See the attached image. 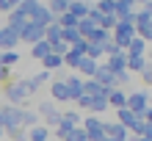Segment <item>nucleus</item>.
<instances>
[{
    "label": "nucleus",
    "mask_w": 152,
    "mask_h": 141,
    "mask_svg": "<svg viewBox=\"0 0 152 141\" xmlns=\"http://www.w3.org/2000/svg\"><path fill=\"white\" fill-rule=\"evenodd\" d=\"M42 64H44V69H47V72H53V69H61V66H64V58L56 56V53H50V56L44 58Z\"/></svg>",
    "instance_id": "obj_18"
},
{
    "label": "nucleus",
    "mask_w": 152,
    "mask_h": 141,
    "mask_svg": "<svg viewBox=\"0 0 152 141\" xmlns=\"http://www.w3.org/2000/svg\"><path fill=\"white\" fill-rule=\"evenodd\" d=\"M47 8L53 11V17H56V20H58L61 14H66V11H69V3H66V0H53V3H50Z\"/></svg>",
    "instance_id": "obj_21"
},
{
    "label": "nucleus",
    "mask_w": 152,
    "mask_h": 141,
    "mask_svg": "<svg viewBox=\"0 0 152 141\" xmlns=\"http://www.w3.org/2000/svg\"><path fill=\"white\" fill-rule=\"evenodd\" d=\"M58 25H61V28H64V31H69V28H77V25H80V20H77V17L75 14H61L58 17Z\"/></svg>",
    "instance_id": "obj_20"
},
{
    "label": "nucleus",
    "mask_w": 152,
    "mask_h": 141,
    "mask_svg": "<svg viewBox=\"0 0 152 141\" xmlns=\"http://www.w3.org/2000/svg\"><path fill=\"white\" fill-rule=\"evenodd\" d=\"M144 119H147V122H149V125H152V105H149V111L144 113Z\"/></svg>",
    "instance_id": "obj_35"
},
{
    "label": "nucleus",
    "mask_w": 152,
    "mask_h": 141,
    "mask_svg": "<svg viewBox=\"0 0 152 141\" xmlns=\"http://www.w3.org/2000/svg\"><path fill=\"white\" fill-rule=\"evenodd\" d=\"M144 50H147L144 39H133V45L127 47V56H144Z\"/></svg>",
    "instance_id": "obj_23"
},
{
    "label": "nucleus",
    "mask_w": 152,
    "mask_h": 141,
    "mask_svg": "<svg viewBox=\"0 0 152 141\" xmlns=\"http://www.w3.org/2000/svg\"><path fill=\"white\" fill-rule=\"evenodd\" d=\"M91 80H97L100 86H105V89H116V75L108 69V64H100V69H97V75Z\"/></svg>",
    "instance_id": "obj_9"
},
{
    "label": "nucleus",
    "mask_w": 152,
    "mask_h": 141,
    "mask_svg": "<svg viewBox=\"0 0 152 141\" xmlns=\"http://www.w3.org/2000/svg\"><path fill=\"white\" fill-rule=\"evenodd\" d=\"M0 80H8V66H0Z\"/></svg>",
    "instance_id": "obj_34"
},
{
    "label": "nucleus",
    "mask_w": 152,
    "mask_h": 141,
    "mask_svg": "<svg viewBox=\"0 0 152 141\" xmlns=\"http://www.w3.org/2000/svg\"><path fill=\"white\" fill-rule=\"evenodd\" d=\"M149 94H144V91H136V94H130V100H127V108L136 113V116H144V113L149 111Z\"/></svg>",
    "instance_id": "obj_4"
},
{
    "label": "nucleus",
    "mask_w": 152,
    "mask_h": 141,
    "mask_svg": "<svg viewBox=\"0 0 152 141\" xmlns=\"http://www.w3.org/2000/svg\"><path fill=\"white\" fill-rule=\"evenodd\" d=\"M6 133L11 136V138H17V141H28V133H25L22 127H14V130H6Z\"/></svg>",
    "instance_id": "obj_28"
},
{
    "label": "nucleus",
    "mask_w": 152,
    "mask_h": 141,
    "mask_svg": "<svg viewBox=\"0 0 152 141\" xmlns=\"http://www.w3.org/2000/svg\"><path fill=\"white\" fill-rule=\"evenodd\" d=\"M88 133V138L91 141H105V122L102 119H97V116H88V119H83V125H80Z\"/></svg>",
    "instance_id": "obj_3"
},
{
    "label": "nucleus",
    "mask_w": 152,
    "mask_h": 141,
    "mask_svg": "<svg viewBox=\"0 0 152 141\" xmlns=\"http://www.w3.org/2000/svg\"><path fill=\"white\" fill-rule=\"evenodd\" d=\"M66 86H69V100H80L83 97V91H86V80H80L77 75H72V77H66Z\"/></svg>",
    "instance_id": "obj_11"
},
{
    "label": "nucleus",
    "mask_w": 152,
    "mask_h": 141,
    "mask_svg": "<svg viewBox=\"0 0 152 141\" xmlns=\"http://www.w3.org/2000/svg\"><path fill=\"white\" fill-rule=\"evenodd\" d=\"M28 25H31V17H28V14H25V11H22V8H20V6H17V8H14V11H11V14H8V28H14L17 33H22L25 28H28Z\"/></svg>",
    "instance_id": "obj_6"
},
{
    "label": "nucleus",
    "mask_w": 152,
    "mask_h": 141,
    "mask_svg": "<svg viewBox=\"0 0 152 141\" xmlns=\"http://www.w3.org/2000/svg\"><path fill=\"white\" fill-rule=\"evenodd\" d=\"M66 141H91V138H88V133H86L83 127H75V130H72V136H69Z\"/></svg>",
    "instance_id": "obj_26"
},
{
    "label": "nucleus",
    "mask_w": 152,
    "mask_h": 141,
    "mask_svg": "<svg viewBox=\"0 0 152 141\" xmlns=\"http://www.w3.org/2000/svg\"><path fill=\"white\" fill-rule=\"evenodd\" d=\"M36 77H39V83H44V80H50V72H47V69H42Z\"/></svg>",
    "instance_id": "obj_33"
},
{
    "label": "nucleus",
    "mask_w": 152,
    "mask_h": 141,
    "mask_svg": "<svg viewBox=\"0 0 152 141\" xmlns=\"http://www.w3.org/2000/svg\"><path fill=\"white\" fill-rule=\"evenodd\" d=\"M147 64V56H127V72H144Z\"/></svg>",
    "instance_id": "obj_16"
},
{
    "label": "nucleus",
    "mask_w": 152,
    "mask_h": 141,
    "mask_svg": "<svg viewBox=\"0 0 152 141\" xmlns=\"http://www.w3.org/2000/svg\"><path fill=\"white\" fill-rule=\"evenodd\" d=\"M141 77H144V83H147V86H152V61H149V64L144 66V72H141Z\"/></svg>",
    "instance_id": "obj_31"
},
{
    "label": "nucleus",
    "mask_w": 152,
    "mask_h": 141,
    "mask_svg": "<svg viewBox=\"0 0 152 141\" xmlns=\"http://www.w3.org/2000/svg\"><path fill=\"white\" fill-rule=\"evenodd\" d=\"M17 6H20V3H14V0H0V11H6V14H11Z\"/></svg>",
    "instance_id": "obj_29"
},
{
    "label": "nucleus",
    "mask_w": 152,
    "mask_h": 141,
    "mask_svg": "<svg viewBox=\"0 0 152 141\" xmlns=\"http://www.w3.org/2000/svg\"><path fill=\"white\" fill-rule=\"evenodd\" d=\"M105 141H119V138H105Z\"/></svg>",
    "instance_id": "obj_37"
},
{
    "label": "nucleus",
    "mask_w": 152,
    "mask_h": 141,
    "mask_svg": "<svg viewBox=\"0 0 152 141\" xmlns=\"http://www.w3.org/2000/svg\"><path fill=\"white\" fill-rule=\"evenodd\" d=\"M144 122H147V119H144ZM141 138H149V141H152V125H149V122L144 125V136H141Z\"/></svg>",
    "instance_id": "obj_32"
},
{
    "label": "nucleus",
    "mask_w": 152,
    "mask_h": 141,
    "mask_svg": "<svg viewBox=\"0 0 152 141\" xmlns=\"http://www.w3.org/2000/svg\"><path fill=\"white\" fill-rule=\"evenodd\" d=\"M97 69H100V64H97V61H91V58H83L80 61V66H77V72H83V75H97Z\"/></svg>",
    "instance_id": "obj_19"
},
{
    "label": "nucleus",
    "mask_w": 152,
    "mask_h": 141,
    "mask_svg": "<svg viewBox=\"0 0 152 141\" xmlns=\"http://www.w3.org/2000/svg\"><path fill=\"white\" fill-rule=\"evenodd\" d=\"M127 100H130V97H124L122 89H113L111 97H108V105H113L116 111H122V108H127Z\"/></svg>",
    "instance_id": "obj_13"
},
{
    "label": "nucleus",
    "mask_w": 152,
    "mask_h": 141,
    "mask_svg": "<svg viewBox=\"0 0 152 141\" xmlns=\"http://www.w3.org/2000/svg\"><path fill=\"white\" fill-rule=\"evenodd\" d=\"M64 119H66V122H72L75 127H80V113H77V111H69V113H64Z\"/></svg>",
    "instance_id": "obj_30"
},
{
    "label": "nucleus",
    "mask_w": 152,
    "mask_h": 141,
    "mask_svg": "<svg viewBox=\"0 0 152 141\" xmlns=\"http://www.w3.org/2000/svg\"><path fill=\"white\" fill-rule=\"evenodd\" d=\"M130 141H133V138H130Z\"/></svg>",
    "instance_id": "obj_40"
},
{
    "label": "nucleus",
    "mask_w": 152,
    "mask_h": 141,
    "mask_svg": "<svg viewBox=\"0 0 152 141\" xmlns=\"http://www.w3.org/2000/svg\"><path fill=\"white\" fill-rule=\"evenodd\" d=\"M133 39H138L136 25H133V22H119V25L113 28V42H116L124 53H127V47L133 45Z\"/></svg>",
    "instance_id": "obj_2"
},
{
    "label": "nucleus",
    "mask_w": 152,
    "mask_h": 141,
    "mask_svg": "<svg viewBox=\"0 0 152 141\" xmlns=\"http://www.w3.org/2000/svg\"><path fill=\"white\" fill-rule=\"evenodd\" d=\"M50 53H53V45H50L47 39H44V42H39V45H33V47H31V56H33V58H39V61H44V58L50 56Z\"/></svg>",
    "instance_id": "obj_14"
},
{
    "label": "nucleus",
    "mask_w": 152,
    "mask_h": 141,
    "mask_svg": "<svg viewBox=\"0 0 152 141\" xmlns=\"http://www.w3.org/2000/svg\"><path fill=\"white\" fill-rule=\"evenodd\" d=\"M149 31H152V20H149Z\"/></svg>",
    "instance_id": "obj_38"
},
{
    "label": "nucleus",
    "mask_w": 152,
    "mask_h": 141,
    "mask_svg": "<svg viewBox=\"0 0 152 141\" xmlns=\"http://www.w3.org/2000/svg\"><path fill=\"white\" fill-rule=\"evenodd\" d=\"M20 39H22V42H28V45L33 47V45H39V42L47 39V28H42V25H33V22H31L28 28L20 33Z\"/></svg>",
    "instance_id": "obj_5"
},
{
    "label": "nucleus",
    "mask_w": 152,
    "mask_h": 141,
    "mask_svg": "<svg viewBox=\"0 0 152 141\" xmlns=\"http://www.w3.org/2000/svg\"><path fill=\"white\" fill-rule=\"evenodd\" d=\"M36 119H39V116H36L33 111H25V116H22V127H28V130H31V127H36Z\"/></svg>",
    "instance_id": "obj_27"
},
{
    "label": "nucleus",
    "mask_w": 152,
    "mask_h": 141,
    "mask_svg": "<svg viewBox=\"0 0 152 141\" xmlns=\"http://www.w3.org/2000/svg\"><path fill=\"white\" fill-rule=\"evenodd\" d=\"M20 61V53L17 50H6V53H0V66H11Z\"/></svg>",
    "instance_id": "obj_22"
},
{
    "label": "nucleus",
    "mask_w": 152,
    "mask_h": 141,
    "mask_svg": "<svg viewBox=\"0 0 152 141\" xmlns=\"http://www.w3.org/2000/svg\"><path fill=\"white\" fill-rule=\"evenodd\" d=\"M105 64H108V69H111L113 75L127 72V53H116V56H111L108 61H105Z\"/></svg>",
    "instance_id": "obj_10"
},
{
    "label": "nucleus",
    "mask_w": 152,
    "mask_h": 141,
    "mask_svg": "<svg viewBox=\"0 0 152 141\" xmlns=\"http://www.w3.org/2000/svg\"><path fill=\"white\" fill-rule=\"evenodd\" d=\"M69 14H75L77 20H88L91 6H86V3H80V0H75V3H69Z\"/></svg>",
    "instance_id": "obj_15"
},
{
    "label": "nucleus",
    "mask_w": 152,
    "mask_h": 141,
    "mask_svg": "<svg viewBox=\"0 0 152 141\" xmlns=\"http://www.w3.org/2000/svg\"><path fill=\"white\" fill-rule=\"evenodd\" d=\"M17 42H20V33H17L14 28H8V25H6V28H0V50H14L17 47Z\"/></svg>",
    "instance_id": "obj_8"
},
{
    "label": "nucleus",
    "mask_w": 152,
    "mask_h": 141,
    "mask_svg": "<svg viewBox=\"0 0 152 141\" xmlns=\"http://www.w3.org/2000/svg\"><path fill=\"white\" fill-rule=\"evenodd\" d=\"M50 91H53V100H56V102H66L69 100V86H66V80H56Z\"/></svg>",
    "instance_id": "obj_12"
},
{
    "label": "nucleus",
    "mask_w": 152,
    "mask_h": 141,
    "mask_svg": "<svg viewBox=\"0 0 152 141\" xmlns=\"http://www.w3.org/2000/svg\"><path fill=\"white\" fill-rule=\"evenodd\" d=\"M105 138H119V141H130V130L122 122H105Z\"/></svg>",
    "instance_id": "obj_7"
},
{
    "label": "nucleus",
    "mask_w": 152,
    "mask_h": 141,
    "mask_svg": "<svg viewBox=\"0 0 152 141\" xmlns=\"http://www.w3.org/2000/svg\"><path fill=\"white\" fill-rule=\"evenodd\" d=\"M94 8H97L100 14H116V0H100Z\"/></svg>",
    "instance_id": "obj_24"
},
{
    "label": "nucleus",
    "mask_w": 152,
    "mask_h": 141,
    "mask_svg": "<svg viewBox=\"0 0 152 141\" xmlns=\"http://www.w3.org/2000/svg\"><path fill=\"white\" fill-rule=\"evenodd\" d=\"M133 141H149V138H133Z\"/></svg>",
    "instance_id": "obj_36"
},
{
    "label": "nucleus",
    "mask_w": 152,
    "mask_h": 141,
    "mask_svg": "<svg viewBox=\"0 0 152 141\" xmlns=\"http://www.w3.org/2000/svg\"><path fill=\"white\" fill-rule=\"evenodd\" d=\"M102 56V45H94V42H88V50H86V58H91V61H97Z\"/></svg>",
    "instance_id": "obj_25"
},
{
    "label": "nucleus",
    "mask_w": 152,
    "mask_h": 141,
    "mask_svg": "<svg viewBox=\"0 0 152 141\" xmlns=\"http://www.w3.org/2000/svg\"><path fill=\"white\" fill-rule=\"evenodd\" d=\"M6 97H8V105H17V108H20L28 97H33V91H31L28 80H14V83L6 86Z\"/></svg>",
    "instance_id": "obj_1"
},
{
    "label": "nucleus",
    "mask_w": 152,
    "mask_h": 141,
    "mask_svg": "<svg viewBox=\"0 0 152 141\" xmlns=\"http://www.w3.org/2000/svg\"><path fill=\"white\" fill-rule=\"evenodd\" d=\"M28 141H50V130L44 125H36L28 130Z\"/></svg>",
    "instance_id": "obj_17"
},
{
    "label": "nucleus",
    "mask_w": 152,
    "mask_h": 141,
    "mask_svg": "<svg viewBox=\"0 0 152 141\" xmlns=\"http://www.w3.org/2000/svg\"><path fill=\"white\" fill-rule=\"evenodd\" d=\"M0 136H3V127H0Z\"/></svg>",
    "instance_id": "obj_39"
}]
</instances>
